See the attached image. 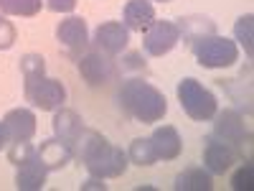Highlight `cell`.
<instances>
[{"mask_svg": "<svg viewBox=\"0 0 254 191\" xmlns=\"http://www.w3.org/2000/svg\"><path fill=\"white\" fill-rule=\"evenodd\" d=\"M94 44L102 54L107 56H115V54H122L130 44V31H127L125 23H117V20H107L102 23L94 33Z\"/></svg>", "mask_w": 254, "mask_h": 191, "instance_id": "ba28073f", "label": "cell"}, {"mask_svg": "<svg viewBox=\"0 0 254 191\" xmlns=\"http://www.w3.org/2000/svg\"><path fill=\"white\" fill-rule=\"evenodd\" d=\"M81 130H84V120L79 117V112L69 110V107H59V112L54 115V133H56V138L64 145L74 148V143L81 135Z\"/></svg>", "mask_w": 254, "mask_h": 191, "instance_id": "8fae6325", "label": "cell"}, {"mask_svg": "<svg viewBox=\"0 0 254 191\" xmlns=\"http://www.w3.org/2000/svg\"><path fill=\"white\" fill-rule=\"evenodd\" d=\"M23 79H26V99L33 107L51 112L66 102V87L59 79H49L46 74H33V77H23Z\"/></svg>", "mask_w": 254, "mask_h": 191, "instance_id": "5b68a950", "label": "cell"}, {"mask_svg": "<svg viewBox=\"0 0 254 191\" xmlns=\"http://www.w3.org/2000/svg\"><path fill=\"white\" fill-rule=\"evenodd\" d=\"M44 8V0H0V13L5 15H20V18H33Z\"/></svg>", "mask_w": 254, "mask_h": 191, "instance_id": "ffe728a7", "label": "cell"}, {"mask_svg": "<svg viewBox=\"0 0 254 191\" xmlns=\"http://www.w3.org/2000/svg\"><path fill=\"white\" fill-rule=\"evenodd\" d=\"M178 102L183 112L190 117V120H211L219 110V102L216 97L211 95L203 84L193 77H186L178 82Z\"/></svg>", "mask_w": 254, "mask_h": 191, "instance_id": "3957f363", "label": "cell"}, {"mask_svg": "<svg viewBox=\"0 0 254 191\" xmlns=\"http://www.w3.org/2000/svg\"><path fill=\"white\" fill-rule=\"evenodd\" d=\"M15 26L10 23V20H5L3 15H0V51H5L15 44Z\"/></svg>", "mask_w": 254, "mask_h": 191, "instance_id": "d4e9b609", "label": "cell"}, {"mask_svg": "<svg viewBox=\"0 0 254 191\" xmlns=\"http://www.w3.org/2000/svg\"><path fill=\"white\" fill-rule=\"evenodd\" d=\"M71 153L79 156L81 163L87 166V171L97 179H117L127 171V153L122 148L112 145L102 133L89 130V127L81 130Z\"/></svg>", "mask_w": 254, "mask_h": 191, "instance_id": "6da1fadb", "label": "cell"}, {"mask_svg": "<svg viewBox=\"0 0 254 191\" xmlns=\"http://www.w3.org/2000/svg\"><path fill=\"white\" fill-rule=\"evenodd\" d=\"M158 3H168V0H158Z\"/></svg>", "mask_w": 254, "mask_h": 191, "instance_id": "83f0119b", "label": "cell"}, {"mask_svg": "<svg viewBox=\"0 0 254 191\" xmlns=\"http://www.w3.org/2000/svg\"><path fill=\"white\" fill-rule=\"evenodd\" d=\"M234 36H237L239 44L244 46L247 56L252 59V54H254V15L252 13L242 15L237 23H234Z\"/></svg>", "mask_w": 254, "mask_h": 191, "instance_id": "7402d4cb", "label": "cell"}, {"mask_svg": "<svg viewBox=\"0 0 254 191\" xmlns=\"http://www.w3.org/2000/svg\"><path fill=\"white\" fill-rule=\"evenodd\" d=\"M46 166L38 161V156L33 153L28 161H23L18 166V174H15V186L23 189V191H38L46 186Z\"/></svg>", "mask_w": 254, "mask_h": 191, "instance_id": "9a60e30c", "label": "cell"}, {"mask_svg": "<svg viewBox=\"0 0 254 191\" xmlns=\"http://www.w3.org/2000/svg\"><path fill=\"white\" fill-rule=\"evenodd\" d=\"M193 56L203 69H224V67H231L239 59V49L231 38L211 33V36H203L193 44Z\"/></svg>", "mask_w": 254, "mask_h": 191, "instance_id": "277c9868", "label": "cell"}, {"mask_svg": "<svg viewBox=\"0 0 254 191\" xmlns=\"http://www.w3.org/2000/svg\"><path fill=\"white\" fill-rule=\"evenodd\" d=\"M117 99L122 110L140 122H158L168 112V102L163 92L142 79H127L117 92Z\"/></svg>", "mask_w": 254, "mask_h": 191, "instance_id": "7a4b0ae2", "label": "cell"}, {"mask_svg": "<svg viewBox=\"0 0 254 191\" xmlns=\"http://www.w3.org/2000/svg\"><path fill=\"white\" fill-rule=\"evenodd\" d=\"M33 153H36V151L31 148V143H28V140H18V143H13V148L8 151V161H10V163H15V166H20L23 161H28Z\"/></svg>", "mask_w": 254, "mask_h": 191, "instance_id": "cb8c5ba5", "label": "cell"}, {"mask_svg": "<svg viewBox=\"0 0 254 191\" xmlns=\"http://www.w3.org/2000/svg\"><path fill=\"white\" fill-rule=\"evenodd\" d=\"M8 133H10V140L18 143V140H31L36 135V115L28 110V107H15L10 110L5 117H3Z\"/></svg>", "mask_w": 254, "mask_h": 191, "instance_id": "5bb4252c", "label": "cell"}, {"mask_svg": "<svg viewBox=\"0 0 254 191\" xmlns=\"http://www.w3.org/2000/svg\"><path fill=\"white\" fill-rule=\"evenodd\" d=\"M46 5L54 13H71L76 8V0H46Z\"/></svg>", "mask_w": 254, "mask_h": 191, "instance_id": "484cf974", "label": "cell"}, {"mask_svg": "<svg viewBox=\"0 0 254 191\" xmlns=\"http://www.w3.org/2000/svg\"><path fill=\"white\" fill-rule=\"evenodd\" d=\"M178 41H181L178 23H173V20H153V23L145 28L142 46L150 56H165L168 51L176 49Z\"/></svg>", "mask_w": 254, "mask_h": 191, "instance_id": "8992f818", "label": "cell"}, {"mask_svg": "<svg viewBox=\"0 0 254 191\" xmlns=\"http://www.w3.org/2000/svg\"><path fill=\"white\" fill-rule=\"evenodd\" d=\"M214 117H216L214 133H216L219 140H224V143H229V145H231V143L242 145L244 140L252 138V135H249V127H247V122H244V117H242L237 110H224V112H216Z\"/></svg>", "mask_w": 254, "mask_h": 191, "instance_id": "9c48e42d", "label": "cell"}, {"mask_svg": "<svg viewBox=\"0 0 254 191\" xmlns=\"http://www.w3.org/2000/svg\"><path fill=\"white\" fill-rule=\"evenodd\" d=\"M8 143H10V133H8L5 122H0V151H5Z\"/></svg>", "mask_w": 254, "mask_h": 191, "instance_id": "4316f807", "label": "cell"}, {"mask_svg": "<svg viewBox=\"0 0 254 191\" xmlns=\"http://www.w3.org/2000/svg\"><path fill=\"white\" fill-rule=\"evenodd\" d=\"M231 189L234 191H252L254 189V168L252 163H244L242 168H237L231 176Z\"/></svg>", "mask_w": 254, "mask_h": 191, "instance_id": "603a6c76", "label": "cell"}, {"mask_svg": "<svg viewBox=\"0 0 254 191\" xmlns=\"http://www.w3.org/2000/svg\"><path fill=\"white\" fill-rule=\"evenodd\" d=\"M79 74L92 87H99V84H107L117 74V69H115V61L97 49V51H89L79 59Z\"/></svg>", "mask_w": 254, "mask_h": 191, "instance_id": "52a82bcc", "label": "cell"}, {"mask_svg": "<svg viewBox=\"0 0 254 191\" xmlns=\"http://www.w3.org/2000/svg\"><path fill=\"white\" fill-rule=\"evenodd\" d=\"M122 18H125L127 31H145L155 20V8L150 0H130L125 5Z\"/></svg>", "mask_w": 254, "mask_h": 191, "instance_id": "e0dca14e", "label": "cell"}, {"mask_svg": "<svg viewBox=\"0 0 254 191\" xmlns=\"http://www.w3.org/2000/svg\"><path fill=\"white\" fill-rule=\"evenodd\" d=\"M150 143L158 153V161H173L181 156L183 151V143H181V135L173 125H163V127H155L153 135H150Z\"/></svg>", "mask_w": 254, "mask_h": 191, "instance_id": "4fadbf2b", "label": "cell"}, {"mask_svg": "<svg viewBox=\"0 0 254 191\" xmlns=\"http://www.w3.org/2000/svg\"><path fill=\"white\" fill-rule=\"evenodd\" d=\"M178 31H181L183 38H188V41H198V38H203V36H211V33H214V23H211L208 18L196 15V18L181 20V23H178Z\"/></svg>", "mask_w": 254, "mask_h": 191, "instance_id": "44dd1931", "label": "cell"}, {"mask_svg": "<svg viewBox=\"0 0 254 191\" xmlns=\"http://www.w3.org/2000/svg\"><path fill=\"white\" fill-rule=\"evenodd\" d=\"M211 189H214V181L203 168H186L183 174L176 176V191H211Z\"/></svg>", "mask_w": 254, "mask_h": 191, "instance_id": "ac0fdd59", "label": "cell"}, {"mask_svg": "<svg viewBox=\"0 0 254 191\" xmlns=\"http://www.w3.org/2000/svg\"><path fill=\"white\" fill-rule=\"evenodd\" d=\"M36 156L38 161L46 166V171H59V168H64L69 161H71V148L64 145L59 138H51V140H44L38 148H36Z\"/></svg>", "mask_w": 254, "mask_h": 191, "instance_id": "2e32d148", "label": "cell"}, {"mask_svg": "<svg viewBox=\"0 0 254 191\" xmlns=\"http://www.w3.org/2000/svg\"><path fill=\"white\" fill-rule=\"evenodd\" d=\"M56 38L59 44H64L69 51H79V49H87L89 44V31H87V23L81 18L71 15L66 20H61L59 28H56Z\"/></svg>", "mask_w": 254, "mask_h": 191, "instance_id": "7c38bea8", "label": "cell"}, {"mask_svg": "<svg viewBox=\"0 0 254 191\" xmlns=\"http://www.w3.org/2000/svg\"><path fill=\"white\" fill-rule=\"evenodd\" d=\"M203 163L208 168V174L224 176L229 168L237 163V153H234V148H231L229 143L216 140V138H208L206 148H203Z\"/></svg>", "mask_w": 254, "mask_h": 191, "instance_id": "30bf717a", "label": "cell"}, {"mask_svg": "<svg viewBox=\"0 0 254 191\" xmlns=\"http://www.w3.org/2000/svg\"><path fill=\"white\" fill-rule=\"evenodd\" d=\"M127 161H132L135 166H153L158 161V153H155L150 138H135L130 151H127Z\"/></svg>", "mask_w": 254, "mask_h": 191, "instance_id": "d6986e66", "label": "cell"}]
</instances>
